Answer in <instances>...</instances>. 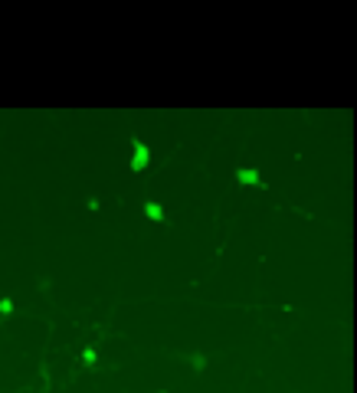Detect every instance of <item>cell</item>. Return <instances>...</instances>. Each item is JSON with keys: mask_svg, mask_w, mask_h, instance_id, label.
Here are the masks:
<instances>
[{"mask_svg": "<svg viewBox=\"0 0 357 393\" xmlns=\"http://www.w3.org/2000/svg\"><path fill=\"white\" fill-rule=\"evenodd\" d=\"M239 180L243 184H256V171H239Z\"/></svg>", "mask_w": 357, "mask_h": 393, "instance_id": "2", "label": "cell"}, {"mask_svg": "<svg viewBox=\"0 0 357 393\" xmlns=\"http://www.w3.org/2000/svg\"><path fill=\"white\" fill-rule=\"evenodd\" d=\"M144 213H148V217H154V219H161V207H154V203H148V207H144Z\"/></svg>", "mask_w": 357, "mask_h": 393, "instance_id": "3", "label": "cell"}, {"mask_svg": "<svg viewBox=\"0 0 357 393\" xmlns=\"http://www.w3.org/2000/svg\"><path fill=\"white\" fill-rule=\"evenodd\" d=\"M134 148H138V151H134V161H131V167H134V171H141V167L148 164V148H144L141 141H134Z\"/></svg>", "mask_w": 357, "mask_h": 393, "instance_id": "1", "label": "cell"}]
</instances>
